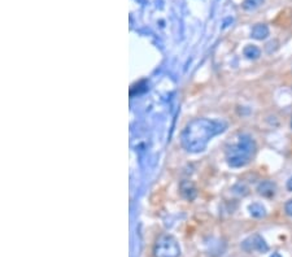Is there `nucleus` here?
<instances>
[{
	"label": "nucleus",
	"mask_w": 292,
	"mask_h": 257,
	"mask_svg": "<svg viewBox=\"0 0 292 257\" xmlns=\"http://www.w3.org/2000/svg\"><path fill=\"white\" fill-rule=\"evenodd\" d=\"M291 128H292V122H291Z\"/></svg>",
	"instance_id": "14"
},
{
	"label": "nucleus",
	"mask_w": 292,
	"mask_h": 257,
	"mask_svg": "<svg viewBox=\"0 0 292 257\" xmlns=\"http://www.w3.org/2000/svg\"><path fill=\"white\" fill-rule=\"evenodd\" d=\"M226 124L216 120L196 119L187 124L181 135L183 148L191 153H197L205 149L213 136L225 131Z\"/></svg>",
	"instance_id": "1"
},
{
	"label": "nucleus",
	"mask_w": 292,
	"mask_h": 257,
	"mask_svg": "<svg viewBox=\"0 0 292 257\" xmlns=\"http://www.w3.org/2000/svg\"><path fill=\"white\" fill-rule=\"evenodd\" d=\"M265 0H244L243 8L246 10H255L260 8L264 4Z\"/></svg>",
	"instance_id": "10"
},
{
	"label": "nucleus",
	"mask_w": 292,
	"mask_h": 257,
	"mask_svg": "<svg viewBox=\"0 0 292 257\" xmlns=\"http://www.w3.org/2000/svg\"><path fill=\"white\" fill-rule=\"evenodd\" d=\"M179 255H181V247L177 239L171 235H161L154 243V257H179Z\"/></svg>",
	"instance_id": "3"
},
{
	"label": "nucleus",
	"mask_w": 292,
	"mask_h": 257,
	"mask_svg": "<svg viewBox=\"0 0 292 257\" xmlns=\"http://www.w3.org/2000/svg\"><path fill=\"white\" fill-rule=\"evenodd\" d=\"M287 190H289V191H292V177L287 181Z\"/></svg>",
	"instance_id": "12"
},
{
	"label": "nucleus",
	"mask_w": 292,
	"mask_h": 257,
	"mask_svg": "<svg viewBox=\"0 0 292 257\" xmlns=\"http://www.w3.org/2000/svg\"><path fill=\"white\" fill-rule=\"evenodd\" d=\"M285 212H286V214H287V216L292 217V200H289L287 203H286Z\"/></svg>",
	"instance_id": "11"
},
{
	"label": "nucleus",
	"mask_w": 292,
	"mask_h": 257,
	"mask_svg": "<svg viewBox=\"0 0 292 257\" xmlns=\"http://www.w3.org/2000/svg\"><path fill=\"white\" fill-rule=\"evenodd\" d=\"M270 257H282V256H281V255H279V254H273Z\"/></svg>",
	"instance_id": "13"
},
{
	"label": "nucleus",
	"mask_w": 292,
	"mask_h": 257,
	"mask_svg": "<svg viewBox=\"0 0 292 257\" xmlns=\"http://www.w3.org/2000/svg\"><path fill=\"white\" fill-rule=\"evenodd\" d=\"M256 152V143L250 135L242 134L237 143L229 145L226 149L227 164L233 168H242L251 161Z\"/></svg>",
	"instance_id": "2"
},
{
	"label": "nucleus",
	"mask_w": 292,
	"mask_h": 257,
	"mask_svg": "<svg viewBox=\"0 0 292 257\" xmlns=\"http://www.w3.org/2000/svg\"><path fill=\"white\" fill-rule=\"evenodd\" d=\"M242 247H243L244 251L247 252H252V251H259V252H266V251L269 250L268 247V244L265 243L263 238L260 237V235H252L248 239L243 242L242 244Z\"/></svg>",
	"instance_id": "4"
},
{
	"label": "nucleus",
	"mask_w": 292,
	"mask_h": 257,
	"mask_svg": "<svg viewBox=\"0 0 292 257\" xmlns=\"http://www.w3.org/2000/svg\"><path fill=\"white\" fill-rule=\"evenodd\" d=\"M244 56L250 60H256L261 56V51H260L259 47L250 44V46H247L244 48Z\"/></svg>",
	"instance_id": "9"
},
{
	"label": "nucleus",
	"mask_w": 292,
	"mask_h": 257,
	"mask_svg": "<svg viewBox=\"0 0 292 257\" xmlns=\"http://www.w3.org/2000/svg\"><path fill=\"white\" fill-rule=\"evenodd\" d=\"M250 213L255 218H263L266 216V209L263 204L260 203H253L250 205Z\"/></svg>",
	"instance_id": "8"
},
{
	"label": "nucleus",
	"mask_w": 292,
	"mask_h": 257,
	"mask_svg": "<svg viewBox=\"0 0 292 257\" xmlns=\"http://www.w3.org/2000/svg\"><path fill=\"white\" fill-rule=\"evenodd\" d=\"M276 191L277 186L272 181H263L257 186V192H259V195L264 196V198H273L276 195Z\"/></svg>",
	"instance_id": "5"
},
{
	"label": "nucleus",
	"mask_w": 292,
	"mask_h": 257,
	"mask_svg": "<svg viewBox=\"0 0 292 257\" xmlns=\"http://www.w3.org/2000/svg\"><path fill=\"white\" fill-rule=\"evenodd\" d=\"M251 35H252L253 39L256 40L265 39V38H268V35H269V27L266 26V25H264V23H257V25L253 26Z\"/></svg>",
	"instance_id": "6"
},
{
	"label": "nucleus",
	"mask_w": 292,
	"mask_h": 257,
	"mask_svg": "<svg viewBox=\"0 0 292 257\" xmlns=\"http://www.w3.org/2000/svg\"><path fill=\"white\" fill-rule=\"evenodd\" d=\"M181 191H182V195H183L186 199H188V200H192V199L196 196V188H195V186L188 181L182 182Z\"/></svg>",
	"instance_id": "7"
}]
</instances>
